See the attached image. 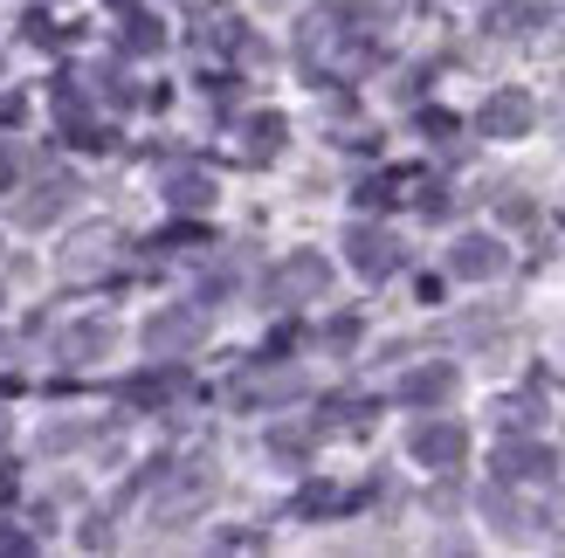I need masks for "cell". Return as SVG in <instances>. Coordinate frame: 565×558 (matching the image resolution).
Segmentation results:
<instances>
[{
	"mask_svg": "<svg viewBox=\"0 0 565 558\" xmlns=\"http://www.w3.org/2000/svg\"><path fill=\"white\" fill-rule=\"evenodd\" d=\"M201 339H207V311H201V303H166L159 318H146V352L166 358V366H173L180 352H193Z\"/></svg>",
	"mask_w": 565,
	"mask_h": 558,
	"instance_id": "cell-1",
	"label": "cell"
},
{
	"mask_svg": "<svg viewBox=\"0 0 565 558\" xmlns=\"http://www.w3.org/2000/svg\"><path fill=\"white\" fill-rule=\"evenodd\" d=\"M331 290V262L318 256V248H297V256H282L269 269V303H310Z\"/></svg>",
	"mask_w": 565,
	"mask_h": 558,
	"instance_id": "cell-2",
	"label": "cell"
},
{
	"mask_svg": "<svg viewBox=\"0 0 565 558\" xmlns=\"http://www.w3.org/2000/svg\"><path fill=\"white\" fill-rule=\"evenodd\" d=\"M407 455H414L420 469H435V476H448V469L469 462V428H456V421H414Z\"/></svg>",
	"mask_w": 565,
	"mask_h": 558,
	"instance_id": "cell-3",
	"label": "cell"
},
{
	"mask_svg": "<svg viewBox=\"0 0 565 558\" xmlns=\"http://www.w3.org/2000/svg\"><path fill=\"white\" fill-rule=\"evenodd\" d=\"M214 496V469L207 462H186V469H173V476H166V490L152 496V517L159 524H180V517H193Z\"/></svg>",
	"mask_w": 565,
	"mask_h": 558,
	"instance_id": "cell-4",
	"label": "cell"
},
{
	"mask_svg": "<svg viewBox=\"0 0 565 558\" xmlns=\"http://www.w3.org/2000/svg\"><path fill=\"white\" fill-rule=\"evenodd\" d=\"M345 256H352V269L365 276V283H386V276L407 262L401 242H393L386 228H365V221H352V228H345Z\"/></svg>",
	"mask_w": 565,
	"mask_h": 558,
	"instance_id": "cell-5",
	"label": "cell"
},
{
	"mask_svg": "<svg viewBox=\"0 0 565 558\" xmlns=\"http://www.w3.org/2000/svg\"><path fill=\"white\" fill-rule=\"evenodd\" d=\"M503 269H511V256L497 235H456V248H448V276H462V283H490Z\"/></svg>",
	"mask_w": 565,
	"mask_h": 558,
	"instance_id": "cell-6",
	"label": "cell"
},
{
	"mask_svg": "<svg viewBox=\"0 0 565 558\" xmlns=\"http://www.w3.org/2000/svg\"><path fill=\"white\" fill-rule=\"evenodd\" d=\"M531 118H539V104H531L524 90H490L483 110H476V131L483 138H524Z\"/></svg>",
	"mask_w": 565,
	"mask_h": 558,
	"instance_id": "cell-7",
	"label": "cell"
},
{
	"mask_svg": "<svg viewBox=\"0 0 565 558\" xmlns=\"http://www.w3.org/2000/svg\"><path fill=\"white\" fill-rule=\"evenodd\" d=\"M558 476V455L545 441H503L497 449V483H552Z\"/></svg>",
	"mask_w": 565,
	"mask_h": 558,
	"instance_id": "cell-8",
	"label": "cell"
},
{
	"mask_svg": "<svg viewBox=\"0 0 565 558\" xmlns=\"http://www.w3.org/2000/svg\"><path fill=\"white\" fill-rule=\"evenodd\" d=\"M70 180H42V186H28L21 201H14V228H49L55 214H70Z\"/></svg>",
	"mask_w": 565,
	"mask_h": 558,
	"instance_id": "cell-9",
	"label": "cell"
},
{
	"mask_svg": "<svg viewBox=\"0 0 565 558\" xmlns=\"http://www.w3.org/2000/svg\"><path fill=\"white\" fill-rule=\"evenodd\" d=\"M448 394H456V366H448V358H428V366H414L401 379V400L407 407H441Z\"/></svg>",
	"mask_w": 565,
	"mask_h": 558,
	"instance_id": "cell-10",
	"label": "cell"
},
{
	"mask_svg": "<svg viewBox=\"0 0 565 558\" xmlns=\"http://www.w3.org/2000/svg\"><path fill=\"white\" fill-rule=\"evenodd\" d=\"M166 201H173L180 214H207L214 207V180L201 173V165H173V173H166Z\"/></svg>",
	"mask_w": 565,
	"mask_h": 558,
	"instance_id": "cell-11",
	"label": "cell"
},
{
	"mask_svg": "<svg viewBox=\"0 0 565 558\" xmlns=\"http://www.w3.org/2000/svg\"><path fill=\"white\" fill-rule=\"evenodd\" d=\"M110 345H118V331H110L104 318H90V324H70V331H63V358H76V366H90V358H104Z\"/></svg>",
	"mask_w": 565,
	"mask_h": 558,
	"instance_id": "cell-12",
	"label": "cell"
},
{
	"mask_svg": "<svg viewBox=\"0 0 565 558\" xmlns=\"http://www.w3.org/2000/svg\"><path fill=\"white\" fill-rule=\"evenodd\" d=\"M282 138H290V125H282V110H256V118L242 125V152L248 159H276Z\"/></svg>",
	"mask_w": 565,
	"mask_h": 558,
	"instance_id": "cell-13",
	"label": "cell"
},
{
	"mask_svg": "<svg viewBox=\"0 0 565 558\" xmlns=\"http://www.w3.org/2000/svg\"><path fill=\"white\" fill-rule=\"evenodd\" d=\"M110 242H118V235H110V228H90V235H83V242H76V256H70V276H83V269H97Z\"/></svg>",
	"mask_w": 565,
	"mask_h": 558,
	"instance_id": "cell-14",
	"label": "cell"
},
{
	"mask_svg": "<svg viewBox=\"0 0 565 558\" xmlns=\"http://www.w3.org/2000/svg\"><path fill=\"white\" fill-rule=\"evenodd\" d=\"M180 386H186L180 373H152V379H138V386H131V400H138V407H159V400H173Z\"/></svg>",
	"mask_w": 565,
	"mask_h": 558,
	"instance_id": "cell-15",
	"label": "cell"
},
{
	"mask_svg": "<svg viewBox=\"0 0 565 558\" xmlns=\"http://www.w3.org/2000/svg\"><path fill=\"white\" fill-rule=\"evenodd\" d=\"M159 42H166V35H159V21H146V14H138V21H125V49H146V55H152Z\"/></svg>",
	"mask_w": 565,
	"mask_h": 558,
	"instance_id": "cell-16",
	"label": "cell"
},
{
	"mask_svg": "<svg viewBox=\"0 0 565 558\" xmlns=\"http://www.w3.org/2000/svg\"><path fill=\"white\" fill-rule=\"evenodd\" d=\"M0 441H8V414H0Z\"/></svg>",
	"mask_w": 565,
	"mask_h": 558,
	"instance_id": "cell-17",
	"label": "cell"
}]
</instances>
